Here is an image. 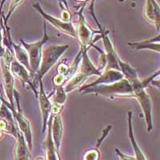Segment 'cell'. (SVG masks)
Returning a JSON list of instances; mask_svg holds the SVG:
<instances>
[{
    "mask_svg": "<svg viewBox=\"0 0 160 160\" xmlns=\"http://www.w3.org/2000/svg\"><path fill=\"white\" fill-rule=\"evenodd\" d=\"M80 48L82 49V58L78 69V71L68 80V82L66 84L64 89L67 93L71 92L78 88L82 87V83L89 77L93 75L99 76L102 73V71H100L98 68H96L88 56V51L90 47H80Z\"/></svg>",
    "mask_w": 160,
    "mask_h": 160,
    "instance_id": "1",
    "label": "cell"
},
{
    "mask_svg": "<svg viewBox=\"0 0 160 160\" xmlns=\"http://www.w3.org/2000/svg\"><path fill=\"white\" fill-rule=\"evenodd\" d=\"M83 95L94 94L100 96L113 98V97H133V88L128 80L126 78L117 81L111 84H100V85L78 90Z\"/></svg>",
    "mask_w": 160,
    "mask_h": 160,
    "instance_id": "2",
    "label": "cell"
},
{
    "mask_svg": "<svg viewBox=\"0 0 160 160\" xmlns=\"http://www.w3.org/2000/svg\"><path fill=\"white\" fill-rule=\"evenodd\" d=\"M68 48L69 45H50L42 49L39 68L32 78L33 83L35 88H38L37 84L42 80L44 75L58 62L60 57L68 51Z\"/></svg>",
    "mask_w": 160,
    "mask_h": 160,
    "instance_id": "3",
    "label": "cell"
},
{
    "mask_svg": "<svg viewBox=\"0 0 160 160\" xmlns=\"http://www.w3.org/2000/svg\"><path fill=\"white\" fill-rule=\"evenodd\" d=\"M130 83L133 88V98H135L138 101L140 108L142 109L148 131L151 132L153 130L152 102L150 95L146 92V88L143 87L139 78Z\"/></svg>",
    "mask_w": 160,
    "mask_h": 160,
    "instance_id": "4",
    "label": "cell"
},
{
    "mask_svg": "<svg viewBox=\"0 0 160 160\" xmlns=\"http://www.w3.org/2000/svg\"><path fill=\"white\" fill-rule=\"evenodd\" d=\"M49 39V36L48 35L47 31V26L46 23L43 25V35L41 40L37 41L32 43H28V42H24L22 38H20L21 43H22L23 49L27 51L29 58V63L30 68H31V77L35 75V73L38 71L39 68L40 62H41V58H42V47L46 44Z\"/></svg>",
    "mask_w": 160,
    "mask_h": 160,
    "instance_id": "5",
    "label": "cell"
},
{
    "mask_svg": "<svg viewBox=\"0 0 160 160\" xmlns=\"http://www.w3.org/2000/svg\"><path fill=\"white\" fill-rule=\"evenodd\" d=\"M14 98L16 100L17 106H18V110L17 111L15 110V106H11L9 103V102H6V100L3 99V98H2V102L11 110L13 118L16 122L18 129L20 130V132L23 135L26 142L28 143V148H29L30 151H31L32 150V131H31V123H30L28 118H26L23 114H22L19 104V95H18V91H15V90L14 91Z\"/></svg>",
    "mask_w": 160,
    "mask_h": 160,
    "instance_id": "6",
    "label": "cell"
},
{
    "mask_svg": "<svg viewBox=\"0 0 160 160\" xmlns=\"http://www.w3.org/2000/svg\"><path fill=\"white\" fill-rule=\"evenodd\" d=\"M96 22L98 24V29H99V38L102 39V43H103L104 50H105V56L107 64H106L105 70L114 69L117 71H120L119 66H118V61L120 60L119 56L117 54L114 46L111 41L109 35V31L108 30H105V28H102L99 22L96 20Z\"/></svg>",
    "mask_w": 160,
    "mask_h": 160,
    "instance_id": "7",
    "label": "cell"
},
{
    "mask_svg": "<svg viewBox=\"0 0 160 160\" xmlns=\"http://www.w3.org/2000/svg\"><path fill=\"white\" fill-rule=\"evenodd\" d=\"M10 70H11V72L12 73V75L16 76L20 80V82H22L23 87L29 88L37 98L38 91H37V88H35L34 83H33L32 77H31V74L28 71V69L25 67H23L22 64H20L15 58L11 62V65H10Z\"/></svg>",
    "mask_w": 160,
    "mask_h": 160,
    "instance_id": "8",
    "label": "cell"
},
{
    "mask_svg": "<svg viewBox=\"0 0 160 160\" xmlns=\"http://www.w3.org/2000/svg\"><path fill=\"white\" fill-rule=\"evenodd\" d=\"M39 91H38V96L37 98L38 100V104H39L40 111L42 115V133H45L48 127V122L51 116V110L52 102L51 99L47 95L45 90H44L43 82L42 80L39 82Z\"/></svg>",
    "mask_w": 160,
    "mask_h": 160,
    "instance_id": "9",
    "label": "cell"
},
{
    "mask_svg": "<svg viewBox=\"0 0 160 160\" xmlns=\"http://www.w3.org/2000/svg\"><path fill=\"white\" fill-rule=\"evenodd\" d=\"M11 63L5 62L3 58H1V70H2V79H3L4 90H5L6 95L9 100V103L11 106H15L14 104V91H15V79L14 75L10 70Z\"/></svg>",
    "mask_w": 160,
    "mask_h": 160,
    "instance_id": "10",
    "label": "cell"
},
{
    "mask_svg": "<svg viewBox=\"0 0 160 160\" xmlns=\"http://www.w3.org/2000/svg\"><path fill=\"white\" fill-rule=\"evenodd\" d=\"M95 34H99V31H92L86 24L83 17L80 15L78 28L76 30V38H78L80 47H92V39Z\"/></svg>",
    "mask_w": 160,
    "mask_h": 160,
    "instance_id": "11",
    "label": "cell"
},
{
    "mask_svg": "<svg viewBox=\"0 0 160 160\" xmlns=\"http://www.w3.org/2000/svg\"><path fill=\"white\" fill-rule=\"evenodd\" d=\"M34 7H35V9L43 16V18L48 20V22H51L55 28H56L57 29L59 30L60 31H62V33H64L66 35L73 37V38H76V29L74 28L72 22H64L62 20H59L58 19V18H55L53 16H51V15L46 14V13H44V11L40 8L38 4H36V5H35Z\"/></svg>",
    "mask_w": 160,
    "mask_h": 160,
    "instance_id": "12",
    "label": "cell"
},
{
    "mask_svg": "<svg viewBox=\"0 0 160 160\" xmlns=\"http://www.w3.org/2000/svg\"><path fill=\"white\" fill-rule=\"evenodd\" d=\"M123 78V75L120 71H117V70L114 69L105 70V71H102V75H99L95 81L88 84V85L82 86L79 88V90L91 88V87H95V86L100 85V84H111L113 83V82H117V81H119V80L122 79Z\"/></svg>",
    "mask_w": 160,
    "mask_h": 160,
    "instance_id": "13",
    "label": "cell"
},
{
    "mask_svg": "<svg viewBox=\"0 0 160 160\" xmlns=\"http://www.w3.org/2000/svg\"><path fill=\"white\" fill-rule=\"evenodd\" d=\"M51 129V138H52L53 142H54L56 151L59 153L62 135H63V125H62V118L60 116V114L53 115Z\"/></svg>",
    "mask_w": 160,
    "mask_h": 160,
    "instance_id": "14",
    "label": "cell"
},
{
    "mask_svg": "<svg viewBox=\"0 0 160 160\" xmlns=\"http://www.w3.org/2000/svg\"><path fill=\"white\" fill-rule=\"evenodd\" d=\"M53 115H51L48 122V131H47V138L44 142V148L46 150V159L47 160H59L58 152L55 149V147L51 138V122Z\"/></svg>",
    "mask_w": 160,
    "mask_h": 160,
    "instance_id": "15",
    "label": "cell"
},
{
    "mask_svg": "<svg viewBox=\"0 0 160 160\" xmlns=\"http://www.w3.org/2000/svg\"><path fill=\"white\" fill-rule=\"evenodd\" d=\"M144 16L150 22L155 26L159 31V8L155 0H148L144 8Z\"/></svg>",
    "mask_w": 160,
    "mask_h": 160,
    "instance_id": "16",
    "label": "cell"
},
{
    "mask_svg": "<svg viewBox=\"0 0 160 160\" xmlns=\"http://www.w3.org/2000/svg\"><path fill=\"white\" fill-rule=\"evenodd\" d=\"M128 46H130L134 50H150V51H156L159 53L160 51V39L159 35H157L155 38L151 39L142 40L138 42H128Z\"/></svg>",
    "mask_w": 160,
    "mask_h": 160,
    "instance_id": "17",
    "label": "cell"
},
{
    "mask_svg": "<svg viewBox=\"0 0 160 160\" xmlns=\"http://www.w3.org/2000/svg\"><path fill=\"white\" fill-rule=\"evenodd\" d=\"M17 142L15 149V160H29L30 149L28 143L26 142L25 138L22 133L18 131L16 137Z\"/></svg>",
    "mask_w": 160,
    "mask_h": 160,
    "instance_id": "18",
    "label": "cell"
},
{
    "mask_svg": "<svg viewBox=\"0 0 160 160\" xmlns=\"http://www.w3.org/2000/svg\"><path fill=\"white\" fill-rule=\"evenodd\" d=\"M128 136H129L130 140H131V145L135 151V155L136 160H147L146 159L145 155H143L142 151L138 147V143H137L136 140L135 138V135H134V132H133V126H132V112L129 111L128 112Z\"/></svg>",
    "mask_w": 160,
    "mask_h": 160,
    "instance_id": "19",
    "label": "cell"
},
{
    "mask_svg": "<svg viewBox=\"0 0 160 160\" xmlns=\"http://www.w3.org/2000/svg\"><path fill=\"white\" fill-rule=\"evenodd\" d=\"M11 48H12L13 51H14V55H15V59L19 62L20 64H22L23 67H25L29 72H31V68H30L29 63V58H28V55L27 51L20 47L19 45H16L15 42L11 43Z\"/></svg>",
    "mask_w": 160,
    "mask_h": 160,
    "instance_id": "20",
    "label": "cell"
},
{
    "mask_svg": "<svg viewBox=\"0 0 160 160\" xmlns=\"http://www.w3.org/2000/svg\"><path fill=\"white\" fill-rule=\"evenodd\" d=\"M118 66H119L120 71L123 75L124 78L128 80L129 82H131L133 81H135V80L138 79V75H137L136 71L134 68H132L131 65L122 61L121 58L118 61Z\"/></svg>",
    "mask_w": 160,
    "mask_h": 160,
    "instance_id": "21",
    "label": "cell"
},
{
    "mask_svg": "<svg viewBox=\"0 0 160 160\" xmlns=\"http://www.w3.org/2000/svg\"><path fill=\"white\" fill-rule=\"evenodd\" d=\"M52 96L51 98V102L55 104H59V105H63L67 100V93H66L64 88L62 86H58L55 87V89L52 94L48 95V97Z\"/></svg>",
    "mask_w": 160,
    "mask_h": 160,
    "instance_id": "22",
    "label": "cell"
},
{
    "mask_svg": "<svg viewBox=\"0 0 160 160\" xmlns=\"http://www.w3.org/2000/svg\"><path fill=\"white\" fill-rule=\"evenodd\" d=\"M81 58H82V49L80 48V51L78 52V55L75 56V59L73 60V62L71 64V66L69 68V71H68V75H67V78L66 80H69L73 75H75V73L78 71V68H79V64L81 62Z\"/></svg>",
    "mask_w": 160,
    "mask_h": 160,
    "instance_id": "23",
    "label": "cell"
},
{
    "mask_svg": "<svg viewBox=\"0 0 160 160\" xmlns=\"http://www.w3.org/2000/svg\"><path fill=\"white\" fill-rule=\"evenodd\" d=\"M99 154L97 150H92L88 151L84 156V160H98Z\"/></svg>",
    "mask_w": 160,
    "mask_h": 160,
    "instance_id": "24",
    "label": "cell"
},
{
    "mask_svg": "<svg viewBox=\"0 0 160 160\" xmlns=\"http://www.w3.org/2000/svg\"><path fill=\"white\" fill-rule=\"evenodd\" d=\"M68 71H69V67L68 65H66L64 63H60L58 67V73L59 75H62L65 77V78H67V75H68Z\"/></svg>",
    "mask_w": 160,
    "mask_h": 160,
    "instance_id": "25",
    "label": "cell"
},
{
    "mask_svg": "<svg viewBox=\"0 0 160 160\" xmlns=\"http://www.w3.org/2000/svg\"><path fill=\"white\" fill-rule=\"evenodd\" d=\"M63 109V105H59V104L52 103L51 110V115H55L60 114L61 111Z\"/></svg>",
    "mask_w": 160,
    "mask_h": 160,
    "instance_id": "26",
    "label": "cell"
},
{
    "mask_svg": "<svg viewBox=\"0 0 160 160\" xmlns=\"http://www.w3.org/2000/svg\"><path fill=\"white\" fill-rule=\"evenodd\" d=\"M65 80L66 78L63 75L58 74L53 79V82H54L55 87H58V86H62V84L65 82Z\"/></svg>",
    "mask_w": 160,
    "mask_h": 160,
    "instance_id": "27",
    "label": "cell"
},
{
    "mask_svg": "<svg viewBox=\"0 0 160 160\" xmlns=\"http://www.w3.org/2000/svg\"><path fill=\"white\" fill-rule=\"evenodd\" d=\"M115 151H116L117 154H118V156H119L120 160H136V158H135V157L128 156V155H124V154H122V152H120L119 150L116 149V150H115Z\"/></svg>",
    "mask_w": 160,
    "mask_h": 160,
    "instance_id": "28",
    "label": "cell"
},
{
    "mask_svg": "<svg viewBox=\"0 0 160 160\" xmlns=\"http://www.w3.org/2000/svg\"><path fill=\"white\" fill-rule=\"evenodd\" d=\"M22 0H12V2H11V8H10V13H9V15H8V18H7V20H8V18L10 17L11 12L14 11V9H15L17 6H18V4L20 3V2H22ZM7 20H6V21H7Z\"/></svg>",
    "mask_w": 160,
    "mask_h": 160,
    "instance_id": "29",
    "label": "cell"
},
{
    "mask_svg": "<svg viewBox=\"0 0 160 160\" xmlns=\"http://www.w3.org/2000/svg\"><path fill=\"white\" fill-rule=\"evenodd\" d=\"M62 20L64 22H70V14L67 10H62Z\"/></svg>",
    "mask_w": 160,
    "mask_h": 160,
    "instance_id": "30",
    "label": "cell"
},
{
    "mask_svg": "<svg viewBox=\"0 0 160 160\" xmlns=\"http://www.w3.org/2000/svg\"><path fill=\"white\" fill-rule=\"evenodd\" d=\"M2 95H1V94H0V108H1V106H2Z\"/></svg>",
    "mask_w": 160,
    "mask_h": 160,
    "instance_id": "31",
    "label": "cell"
},
{
    "mask_svg": "<svg viewBox=\"0 0 160 160\" xmlns=\"http://www.w3.org/2000/svg\"><path fill=\"white\" fill-rule=\"evenodd\" d=\"M36 160H44L43 158H37Z\"/></svg>",
    "mask_w": 160,
    "mask_h": 160,
    "instance_id": "32",
    "label": "cell"
},
{
    "mask_svg": "<svg viewBox=\"0 0 160 160\" xmlns=\"http://www.w3.org/2000/svg\"><path fill=\"white\" fill-rule=\"evenodd\" d=\"M1 135H2V131H0V137H1Z\"/></svg>",
    "mask_w": 160,
    "mask_h": 160,
    "instance_id": "33",
    "label": "cell"
},
{
    "mask_svg": "<svg viewBox=\"0 0 160 160\" xmlns=\"http://www.w3.org/2000/svg\"><path fill=\"white\" fill-rule=\"evenodd\" d=\"M79 1H85V0H79Z\"/></svg>",
    "mask_w": 160,
    "mask_h": 160,
    "instance_id": "34",
    "label": "cell"
}]
</instances>
